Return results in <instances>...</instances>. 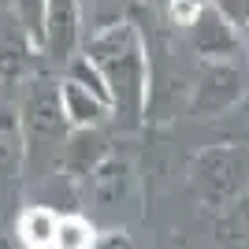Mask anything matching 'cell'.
Returning a JSON list of instances; mask_svg holds the SVG:
<instances>
[{"label":"cell","instance_id":"cell-1","mask_svg":"<svg viewBox=\"0 0 249 249\" xmlns=\"http://www.w3.org/2000/svg\"><path fill=\"white\" fill-rule=\"evenodd\" d=\"M56 231H60V216L52 208H26L19 216V242L26 249H52Z\"/></svg>","mask_w":249,"mask_h":249},{"label":"cell","instance_id":"cell-2","mask_svg":"<svg viewBox=\"0 0 249 249\" xmlns=\"http://www.w3.org/2000/svg\"><path fill=\"white\" fill-rule=\"evenodd\" d=\"M89 246H93V223H86L82 216H60L52 249H89Z\"/></svg>","mask_w":249,"mask_h":249},{"label":"cell","instance_id":"cell-3","mask_svg":"<svg viewBox=\"0 0 249 249\" xmlns=\"http://www.w3.org/2000/svg\"><path fill=\"white\" fill-rule=\"evenodd\" d=\"M197 8H201V0H175V8H171V15H175L178 22H194Z\"/></svg>","mask_w":249,"mask_h":249}]
</instances>
